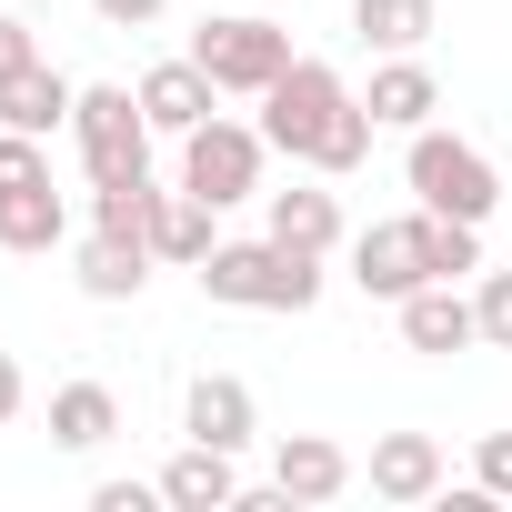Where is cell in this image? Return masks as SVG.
Here are the masks:
<instances>
[{
    "label": "cell",
    "instance_id": "f546056e",
    "mask_svg": "<svg viewBox=\"0 0 512 512\" xmlns=\"http://www.w3.org/2000/svg\"><path fill=\"white\" fill-rule=\"evenodd\" d=\"M21 402H31V382H21V362H11V352H0V432L21 422Z\"/></svg>",
    "mask_w": 512,
    "mask_h": 512
},
{
    "label": "cell",
    "instance_id": "ba28073f",
    "mask_svg": "<svg viewBox=\"0 0 512 512\" xmlns=\"http://www.w3.org/2000/svg\"><path fill=\"white\" fill-rule=\"evenodd\" d=\"M392 312H402V342L432 352V362L482 352V312H472V292H452V282H422V292H402Z\"/></svg>",
    "mask_w": 512,
    "mask_h": 512
},
{
    "label": "cell",
    "instance_id": "3957f363",
    "mask_svg": "<svg viewBox=\"0 0 512 512\" xmlns=\"http://www.w3.org/2000/svg\"><path fill=\"white\" fill-rule=\"evenodd\" d=\"M402 181H412V201H422V211H452V221H492V211H502V171H492V151H482V141H462V131H442V121H422V131H412Z\"/></svg>",
    "mask_w": 512,
    "mask_h": 512
},
{
    "label": "cell",
    "instance_id": "5bb4252c",
    "mask_svg": "<svg viewBox=\"0 0 512 512\" xmlns=\"http://www.w3.org/2000/svg\"><path fill=\"white\" fill-rule=\"evenodd\" d=\"M362 482H372L382 502H432V492H442V442H432V432H372Z\"/></svg>",
    "mask_w": 512,
    "mask_h": 512
},
{
    "label": "cell",
    "instance_id": "44dd1931",
    "mask_svg": "<svg viewBox=\"0 0 512 512\" xmlns=\"http://www.w3.org/2000/svg\"><path fill=\"white\" fill-rule=\"evenodd\" d=\"M352 31L362 51H422L442 31V0H352Z\"/></svg>",
    "mask_w": 512,
    "mask_h": 512
},
{
    "label": "cell",
    "instance_id": "4316f807",
    "mask_svg": "<svg viewBox=\"0 0 512 512\" xmlns=\"http://www.w3.org/2000/svg\"><path fill=\"white\" fill-rule=\"evenodd\" d=\"M41 61V41H31V21H11V11H0V81H21Z\"/></svg>",
    "mask_w": 512,
    "mask_h": 512
},
{
    "label": "cell",
    "instance_id": "9a60e30c",
    "mask_svg": "<svg viewBox=\"0 0 512 512\" xmlns=\"http://www.w3.org/2000/svg\"><path fill=\"white\" fill-rule=\"evenodd\" d=\"M262 231L272 241H292V251H342V201L332 191H312V181H292V191H262Z\"/></svg>",
    "mask_w": 512,
    "mask_h": 512
},
{
    "label": "cell",
    "instance_id": "d4e9b609",
    "mask_svg": "<svg viewBox=\"0 0 512 512\" xmlns=\"http://www.w3.org/2000/svg\"><path fill=\"white\" fill-rule=\"evenodd\" d=\"M21 181H51V151H41L31 131L0 121V191H21Z\"/></svg>",
    "mask_w": 512,
    "mask_h": 512
},
{
    "label": "cell",
    "instance_id": "4fadbf2b",
    "mask_svg": "<svg viewBox=\"0 0 512 512\" xmlns=\"http://www.w3.org/2000/svg\"><path fill=\"white\" fill-rule=\"evenodd\" d=\"M151 262H161V251H151L141 231H91V241L71 251V282H81L91 302H141Z\"/></svg>",
    "mask_w": 512,
    "mask_h": 512
},
{
    "label": "cell",
    "instance_id": "8992f818",
    "mask_svg": "<svg viewBox=\"0 0 512 512\" xmlns=\"http://www.w3.org/2000/svg\"><path fill=\"white\" fill-rule=\"evenodd\" d=\"M262 161H272L262 121L211 111L201 131H181V191H201L211 211H231V201H251V191H262Z\"/></svg>",
    "mask_w": 512,
    "mask_h": 512
},
{
    "label": "cell",
    "instance_id": "277c9868",
    "mask_svg": "<svg viewBox=\"0 0 512 512\" xmlns=\"http://www.w3.org/2000/svg\"><path fill=\"white\" fill-rule=\"evenodd\" d=\"M71 141H81V171H91V191H121V181H151V111H141V91H121V81H91L81 91V111H71Z\"/></svg>",
    "mask_w": 512,
    "mask_h": 512
},
{
    "label": "cell",
    "instance_id": "7402d4cb",
    "mask_svg": "<svg viewBox=\"0 0 512 512\" xmlns=\"http://www.w3.org/2000/svg\"><path fill=\"white\" fill-rule=\"evenodd\" d=\"M422 262H432V282H462V272H482V221L422 211Z\"/></svg>",
    "mask_w": 512,
    "mask_h": 512
},
{
    "label": "cell",
    "instance_id": "6da1fadb",
    "mask_svg": "<svg viewBox=\"0 0 512 512\" xmlns=\"http://www.w3.org/2000/svg\"><path fill=\"white\" fill-rule=\"evenodd\" d=\"M372 131H382V121H372V101H362L332 61H312V51L262 91V141H272V151H292V161H302V171H322V181L362 171V161H372Z\"/></svg>",
    "mask_w": 512,
    "mask_h": 512
},
{
    "label": "cell",
    "instance_id": "5b68a950",
    "mask_svg": "<svg viewBox=\"0 0 512 512\" xmlns=\"http://www.w3.org/2000/svg\"><path fill=\"white\" fill-rule=\"evenodd\" d=\"M191 61H201L221 91L262 101L302 51H292V31H282V21H262V11H221V21H201V31H191Z\"/></svg>",
    "mask_w": 512,
    "mask_h": 512
},
{
    "label": "cell",
    "instance_id": "2e32d148",
    "mask_svg": "<svg viewBox=\"0 0 512 512\" xmlns=\"http://www.w3.org/2000/svg\"><path fill=\"white\" fill-rule=\"evenodd\" d=\"M362 101H372V121H382V131H422V121L442 111V81L422 71V51H382V71H372V91H362Z\"/></svg>",
    "mask_w": 512,
    "mask_h": 512
},
{
    "label": "cell",
    "instance_id": "ffe728a7",
    "mask_svg": "<svg viewBox=\"0 0 512 512\" xmlns=\"http://www.w3.org/2000/svg\"><path fill=\"white\" fill-rule=\"evenodd\" d=\"M111 432H121L111 382H61V392H51V442H61V452H101Z\"/></svg>",
    "mask_w": 512,
    "mask_h": 512
},
{
    "label": "cell",
    "instance_id": "484cf974",
    "mask_svg": "<svg viewBox=\"0 0 512 512\" xmlns=\"http://www.w3.org/2000/svg\"><path fill=\"white\" fill-rule=\"evenodd\" d=\"M472 482H482L492 502H512V432H482V442H472Z\"/></svg>",
    "mask_w": 512,
    "mask_h": 512
},
{
    "label": "cell",
    "instance_id": "7a4b0ae2",
    "mask_svg": "<svg viewBox=\"0 0 512 512\" xmlns=\"http://www.w3.org/2000/svg\"><path fill=\"white\" fill-rule=\"evenodd\" d=\"M201 302L221 312H312L322 302V251H292V241H221L201 262Z\"/></svg>",
    "mask_w": 512,
    "mask_h": 512
},
{
    "label": "cell",
    "instance_id": "cb8c5ba5",
    "mask_svg": "<svg viewBox=\"0 0 512 512\" xmlns=\"http://www.w3.org/2000/svg\"><path fill=\"white\" fill-rule=\"evenodd\" d=\"M472 312H482V352H512V272H482Z\"/></svg>",
    "mask_w": 512,
    "mask_h": 512
},
{
    "label": "cell",
    "instance_id": "30bf717a",
    "mask_svg": "<svg viewBox=\"0 0 512 512\" xmlns=\"http://www.w3.org/2000/svg\"><path fill=\"white\" fill-rule=\"evenodd\" d=\"M131 91H141V111H151V131H161V141L201 131V121H211V101H221V81H211V71H201L191 51H181V61H151V71H141Z\"/></svg>",
    "mask_w": 512,
    "mask_h": 512
},
{
    "label": "cell",
    "instance_id": "ac0fdd59",
    "mask_svg": "<svg viewBox=\"0 0 512 512\" xmlns=\"http://www.w3.org/2000/svg\"><path fill=\"white\" fill-rule=\"evenodd\" d=\"M71 241V201L51 191V181H21V191H0V251H61Z\"/></svg>",
    "mask_w": 512,
    "mask_h": 512
},
{
    "label": "cell",
    "instance_id": "52a82bcc",
    "mask_svg": "<svg viewBox=\"0 0 512 512\" xmlns=\"http://www.w3.org/2000/svg\"><path fill=\"white\" fill-rule=\"evenodd\" d=\"M352 282H362L372 302H402V292H422V282H432V262H422V211L352 231Z\"/></svg>",
    "mask_w": 512,
    "mask_h": 512
},
{
    "label": "cell",
    "instance_id": "83f0119b",
    "mask_svg": "<svg viewBox=\"0 0 512 512\" xmlns=\"http://www.w3.org/2000/svg\"><path fill=\"white\" fill-rule=\"evenodd\" d=\"M91 11H101V31H151L171 0H91Z\"/></svg>",
    "mask_w": 512,
    "mask_h": 512
},
{
    "label": "cell",
    "instance_id": "d6986e66",
    "mask_svg": "<svg viewBox=\"0 0 512 512\" xmlns=\"http://www.w3.org/2000/svg\"><path fill=\"white\" fill-rule=\"evenodd\" d=\"M71 111H81V91L51 71V61H31L21 81H0V121L11 131H31V141H51V131H71Z\"/></svg>",
    "mask_w": 512,
    "mask_h": 512
},
{
    "label": "cell",
    "instance_id": "e0dca14e",
    "mask_svg": "<svg viewBox=\"0 0 512 512\" xmlns=\"http://www.w3.org/2000/svg\"><path fill=\"white\" fill-rule=\"evenodd\" d=\"M211 221H221V211H211L201 191H181V181H171V191L151 201V251H161V262H181V272H201L211 251H221V231H211Z\"/></svg>",
    "mask_w": 512,
    "mask_h": 512
},
{
    "label": "cell",
    "instance_id": "f1b7e54d",
    "mask_svg": "<svg viewBox=\"0 0 512 512\" xmlns=\"http://www.w3.org/2000/svg\"><path fill=\"white\" fill-rule=\"evenodd\" d=\"M161 502V482H101L91 492V512H151Z\"/></svg>",
    "mask_w": 512,
    "mask_h": 512
},
{
    "label": "cell",
    "instance_id": "603a6c76",
    "mask_svg": "<svg viewBox=\"0 0 512 512\" xmlns=\"http://www.w3.org/2000/svg\"><path fill=\"white\" fill-rule=\"evenodd\" d=\"M151 201H161V181H121V191H91V231H141V241H151Z\"/></svg>",
    "mask_w": 512,
    "mask_h": 512
},
{
    "label": "cell",
    "instance_id": "8fae6325",
    "mask_svg": "<svg viewBox=\"0 0 512 512\" xmlns=\"http://www.w3.org/2000/svg\"><path fill=\"white\" fill-rule=\"evenodd\" d=\"M272 482H282V502H342L352 492V452L332 432H282L272 442Z\"/></svg>",
    "mask_w": 512,
    "mask_h": 512
},
{
    "label": "cell",
    "instance_id": "9c48e42d",
    "mask_svg": "<svg viewBox=\"0 0 512 512\" xmlns=\"http://www.w3.org/2000/svg\"><path fill=\"white\" fill-rule=\"evenodd\" d=\"M181 432H191V442L241 452L251 432H262V402H251V382H241V372H191V392H181Z\"/></svg>",
    "mask_w": 512,
    "mask_h": 512
},
{
    "label": "cell",
    "instance_id": "7c38bea8",
    "mask_svg": "<svg viewBox=\"0 0 512 512\" xmlns=\"http://www.w3.org/2000/svg\"><path fill=\"white\" fill-rule=\"evenodd\" d=\"M161 502H171V512H231V502H241V452L181 442V452L161 462Z\"/></svg>",
    "mask_w": 512,
    "mask_h": 512
}]
</instances>
